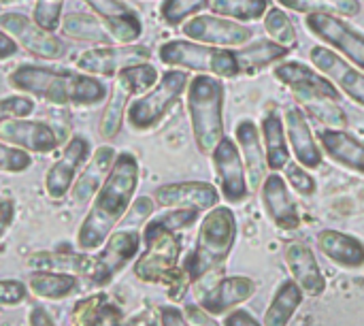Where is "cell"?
Listing matches in <instances>:
<instances>
[{
    "label": "cell",
    "mask_w": 364,
    "mask_h": 326,
    "mask_svg": "<svg viewBox=\"0 0 364 326\" xmlns=\"http://www.w3.org/2000/svg\"><path fill=\"white\" fill-rule=\"evenodd\" d=\"M318 248L326 258L341 267L356 269L364 265V243L341 231H322L318 235Z\"/></svg>",
    "instance_id": "obj_30"
},
{
    "label": "cell",
    "mask_w": 364,
    "mask_h": 326,
    "mask_svg": "<svg viewBox=\"0 0 364 326\" xmlns=\"http://www.w3.org/2000/svg\"><path fill=\"white\" fill-rule=\"evenodd\" d=\"M211 158H213V167L218 173L222 196L232 205L243 203L250 194V182L245 177L247 173H245V164H243L239 145L232 139L224 137L218 143V147L211 152Z\"/></svg>",
    "instance_id": "obj_14"
},
{
    "label": "cell",
    "mask_w": 364,
    "mask_h": 326,
    "mask_svg": "<svg viewBox=\"0 0 364 326\" xmlns=\"http://www.w3.org/2000/svg\"><path fill=\"white\" fill-rule=\"evenodd\" d=\"M143 243L145 252L139 256L134 265V273L143 282H173L177 261L181 254V243L177 235L151 220L143 226Z\"/></svg>",
    "instance_id": "obj_8"
},
{
    "label": "cell",
    "mask_w": 364,
    "mask_h": 326,
    "mask_svg": "<svg viewBox=\"0 0 364 326\" xmlns=\"http://www.w3.org/2000/svg\"><path fill=\"white\" fill-rule=\"evenodd\" d=\"M224 326H262L252 314L243 312V310H237L232 314H228V318L224 320Z\"/></svg>",
    "instance_id": "obj_48"
},
{
    "label": "cell",
    "mask_w": 364,
    "mask_h": 326,
    "mask_svg": "<svg viewBox=\"0 0 364 326\" xmlns=\"http://www.w3.org/2000/svg\"><path fill=\"white\" fill-rule=\"evenodd\" d=\"M273 75L277 77V81L288 85L294 96H320L339 100L337 85L326 75L303 62H282L275 66Z\"/></svg>",
    "instance_id": "obj_18"
},
{
    "label": "cell",
    "mask_w": 364,
    "mask_h": 326,
    "mask_svg": "<svg viewBox=\"0 0 364 326\" xmlns=\"http://www.w3.org/2000/svg\"><path fill=\"white\" fill-rule=\"evenodd\" d=\"M237 145L243 156L247 182L252 190H260L262 182L267 179V156H264V145L260 137V128L252 120H241L237 124Z\"/></svg>",
    "instance_id": "obj_23"
},
{
    "label": "cell",
    "mask_w": 364,
    "mask_h": 326,
    "mask_svg": "<svg viewBox=\"0 0 364 326\" xmlns=\"http://www.w3.org/2000/svg\"><path fill=\"white\" fill-rule=\"evenodd\" d=\"M303 109H307L316 120L331 128H343L348 126V115L346 111L337 105L333 98H320V96H294Z\"/></svg>",
    "instance_id": "obj_37"
},
{
    "label": "cell",
    "mask_w": 364,
    "mask_h": 326,
    "mask_svg": "<svg viewBox=\"0 0 364 326\" xmlns=\"http://www.w3.org/2000/svg\"><path fill=\"white\" fill-rule=\"evenodd\" d=\"M158 79H160V75H158L156 66L149 62H141V64L122 68L115 75V81L107 94V102H105L100 124H98V132L102 139L111 141L119 135L130 100L134 96L147 92Z\"/></svg>",
    "instance_id": "obj_6"
},
{
    "label": "cell",
    "mask_w": 364,
    "mask_h": 326,
    "mask_svg": "<svg viewBox=\"0 0 364 326\" xmlns=\"http://www.w3.org/2000/svg\"><path fill=\"white\" fill-rule=\"evenodd\" d=\"M28 326H55L53 318L43 307H32L28 312Z\"/></svg>",
    "instance_id": "obj_49"
},
{
    "label": "cell",
    "mask_w": 364,
    "mask_h": 326,
    "mask_svg": "<svg viewBox=\"0 0 364 326\" xmlns=\"http://www.w3.org/2000/svg\"><path fill=\"white\" fill-rule=\"evenodd\" d=\"M181 32L190 41L226 49L241 47L252 41V30L247 26L220 15H194L181 26Z\"/></svg>",
    "instance_id": "obj_12"
},
{
    "label": "cell",
    "mask_w": 364,
    "mask_h": 326,
    "mask_svg": "<svg viewBox=\"0 0 364 326\" xmlns=\"http://www.w3.org/2000/svg\"><path fill=\"white\" fill-rule=\"evenodd\" d=\"M160 320H162V326H190L186 322L183 314L175 307H164L160 314Z\"/></svg>",
    "instance_id": "obj_50"
},
{
    "label": "cell",
    "mask_w": 364,
    "mask_h": 326,
    "mask_svg": "<svg viewBox=\"0 0 364 326\" xmlns=\"http://www.w3.org/2000/svg\"><path fill=\"white\" fill-rule=\"evenodd\" d=\"M28 290L45 301H62L77 290V275L60 271H34L28 278Z\"/></svg>",
    "instance_id": "obj_32"
},
{
    "label": "cell",
    "mask_w": 364,
    "mask_h": 326,
    "mask_svg": "<svg viewBox=\"0 0 364 326\" xmlns=\"http://www.w3.org/2000/svg\"><path fill=\"white\" fill-rule=\"evenodd\" d=\"M264 28L269 32V36L284 45L288 51L299 47V36H296V28L292 23V19L286 15V11L282 6H269L267 15H264Z\"/></svg>",
    "instance_id": "obj_38"
},
{
    "label": "cell",
    "mask_w": 364,
    "mask_h": 326,
    "mask_svg": "<svg viewBox=\"0 0 364 326\" xmlns=\"http://www.w3.org/2000/svg\"><path fill=\"white\" fill-rule=\"evenodd\" d=\"M188 75L181 68H171L160 75V79L139 98H134L128 105L126 122L132 130L145 132L156 128L164 115L173 109V105L181 98V94L188 90Z\"/></svg>",
    "instance_id": "obj_7"
},
{
    "label": "cell",
    "mask_w": 364,
    "mask_h": 326,
    "mask_svg": "<svg viewBox=\"0 0 364 326\" xmlns=\"http://www.w3.org/2000/svg\"><path fill=\"white\" fill-rule=\"evenodd\" d=\"M92 13L105 23L107 32L117 43H134L143 34L141 17L122 0H83Z\"/></svg>",
    "instance_id": "obj_19"
},
{
    "label": "cell",
    "mask_w": 364,
    "mask_h": 326,
    "mask_svg": "<svg viewBox=\"0 0 364 326\" xmlns=\"http://www.w3.org/2000/svg\"><path fill=\"white\" fill-rule=\"evenodd\" d=\"M279 6L296 11V13H331L339 17H356L363 6L360 0H277Z\"/></svg>",
    "instance_id": "obj_35"
},
{
    "label": "cell",
    "mask_w": 364,
    "mask_h": 326,
    "mask_svg": "<svg viewBox=\"0 0 364 326\" xmlns=\"http://www.w3.org/2000/svg\"><path fill=\"white\" fill-rule=\"evenodd\" d=\"M139 188V160L130 152H119L107 179L94 194L92 207L77 231L81 252L100 250L115 226L130 209Z\"/></svg>",
    "instance_id": "obj_1"
},
{
    "label": "cell",
    "mask_w": 364,
    "mask_h": 326,
    "mask_svg": "<svg viewBox=\"0 0 364 326\" xmlns=\"http://www.w3.org/2000/svg\"><path fill=\"white\" fill-rule=\"evenodd\" d=\"M288 53L290 51L275 41H254V43L241 45L235 51L241 75H256L258 70L284 60Z\"/></svg>",
    "instance_id": "obj_31"
},
{
    "label": "cell",
    "mask_w": 364,
    "mask_h": 326,
    "mask_svg": "<svg viewBox=\"0 0 364 326\" xmlns=\"http://www.w3.org/2000/svg\"><path fill=\"white\" fill-rule=\"evenodd\" d=\"M211 0H164L160 4V17L166 26H183L190 17L198 15Z\"/></svg>",
    "instance_id": "obj_39"
},
{
    "label": "cell",
    "mask_w": 364,
    "mask_h": 326,
    "mask_svg": "<svg viewBox=\"0 0 364 326\" xmlns=\"http://www.w3.org/2000/svg\"><path fill=\"white\" fill-rule=\"evenodd\" d=\"M15 53H17V43L0 28V62L13 58Z\"/></svg>",
    "instance_id": "obj_51"
},
{
    "label": "cell",
    "mask_w": 364,
    "mask_h": 326,
    "mask_svg": "<svg viewBox=\"0 0 364 326\" xmlns=\"http://www.w3.org/2000/svg\"><path fill=\"white\" fill-rule=\"evenodd\" d=\"M254 282L250 278H228L222 280L215 288H211L203 299H200V307L211 314V316H220L226 310L247 301L254 295Z\"/></svg>",
    "instance_id": "obj_29"
},
{
    "label": "cell",
    "mask_w": 364,
    "mask_h": 326,
    "mask_svg": "<svg viewBox=\"0 0 364 326\" xmlns=\"http://www.w3.org/2000/svg\"><path fill=\"white\" fill-rule=\"evenodd\" d=\"M28 265L36 271H60V273H73V275H83L87 278L94 286L98 282V261L96 256L87 254H62V252H51V254H34Z\"/></svg>",
    "instance_id": "obj_27"
},
{
    "label": "cell",
    "mask_w": 364,
    "mask_h": 326,
    "mask_svg": "<svg viewBox=\"0 0 364 326\" xmlns=\"http://www.w3.org/2000/svg\"><path fill=\"white\" fill-rule=\"evenodd\" d=\"M90 156H92V143L87 137L75 135L66 141L62 156L49 167L45 175V192L49 194V199L60 201L73 190V184L77 182L83 167L87 164Z\"/></svg>",
    "instance_id": "obj_11"
},
{
    "label": "cell",
    "mask_w": 364,
    "mask_h": 326,
    "mask_svg": "<svg viewBox=\"0 0 364 326\" xmlns=\"http://www.w3.org/2000/svg\"><path fill=\"white\" fill-rule=\"evenodd\" d=\"M11 90L26 96L41 98L60 107H92L107 98V85L83 70L41 66V64H19L6 75Z\"/></svg>",
    "instance_id": "obj_2"
},
{
    "label": "cell",
    "mask_w": 364,
    "mask_h": 326,
    "mask_svg": "<svg viewBox=\"0 0 364 326\" xmlns=\"http://www.w3.org/2000/svg\"><path fill=\"white\" fill-rule=\"evenodd\" d=\"M301 303H303V288L296 284V280H286L277 288L275 299L267 310L264 326H288Z\"/></svg>",
    "instance_id": "obj_34"
},
{
    "label": "cell",
    "mask_w": 364,
    "mask_h": 326,
    "mask_svg": "<svg viewBox=\"0 0 364 326\" xmlns=\"http://www.w3.org/2000/svg\"><path fill=\"white\" fill-rule=\"evenodd\" d=\"M286 177H288V184L303 196H309L316 192V179L307 173V169L303 164H290L286 167Z\"/></svg>",
    "instance_id": "obj_45"
},
{
    "label": "cell",
    "mask_w": 364,
    "mask_h": 326,
    "mask_svg": "<svg viewBox=\"0 0 364 326\" xmlns=\"http://www.w3.org/2000/svg\"><path fill=\"white\" fill-rule=\"evenodd\" d=\"M198 214H200V209H194V207H175L173 211H166V214L149 218V220L177 233L181 228H190L198 220Z\"/></svg>",
    "instance_id": "obj_42"
},
{
    "label": "cell",
    "mask_w": 364,
    "mask_h": 326,
    "mask_svg": "<svg viewBox=\"0 0 364 326\" xmlns=\"http://www.w3.org/2000/svg\"><path fill=\"white\" fill-rule=\"evenodd\" d=\"M320 145L331 156V160L364 175L363 141H358L356 137H352L343 128H324L320 132Z\"/></svg>",
    "instance_id": "obj_25"
},
{
    "label": "cell",
    "mask_w": 364,
    "mask_h": 326,
    "mask_svg": "<svg viewBox=\"0 0 364 326\" xmlns=\"http://www.w3.org/2000/svg\"><path fill=\"white\" fill-rule=\"evenodd\" d=\"M141 241H143V237H141L139 228L122 226L119 231H113L109 235V239L102 243L100 254L96 256V261H98L96 286H107L128 263H132L141 250Z\"/></svg>",
    "instance_id": "obj_16"
},
{
    "label": "cell",
    "mask_w": 364,
    "mask_h": 326,
    "mask_svg": "<svg viewBox=\"0 0 364 326\" xmlns=\"http://www.w3.org/2000/svg\"><path fill=\"white\" fill-rule=\"evenodd\" d=\"M0 28L34 58L58 60L66 53L64 41H60L53 32L41 28L34 19H30L23 13H15V11L0 13Z\"/></svg>",
    "instance_id": "obj_10"
},
{
    "label": "cell",
    "mask_w": 364,
    "mask_h": 326,
    "mask_svg": "<svg viewBox=\"0 0 364 326\" xmlns=\"http://www.w3.org/2000/svg\"><path fill=\"white\" fill-rule=\"evenodd\" d=\"M309 58L314 66L326 75L348 98H352L356 105L364 107V70L341 58L337 51H333L326 45H316L309 51Z\"/></svg>",
    "instance_id": "obj_15"
},
{
    "label": "cell",
    "mask_w": 364,
    "mask_h": 326,
    "mask_svg": "<svg viewBox=\"0 0 364 326\" xmlns=\"http://www.w3.org/2000/svg\"><path fill=\"white\" fill-rule=\"evenodd\" d=\"M158 58L162 64L171 68L207 73L220 79H235L241 75V68L232 49L205 45V43H196L190 38L188 41L173 38V41L162 43L158 49Z\"/></svg>",
    "instance_id": "obj_5"
},
{
    "label": "cell",
    "mask_w": 364,
    "mask_h": 326,
    "mask_svg": "<svg viewBox=\"0 0 364 326\" xmlns=\"http://www.w3.org/2000/svg\"><path fill=\"white\" fill-rule=\"evenodd\" d=\"M307 30L324 41L328 47L339 51L348 62L364 70V34L350 26L343 17L331 13H311L305 19Z\"/></svg>",
    "instance_id": "obj_9"
},
{
    "label": "cell",
    "mask_w": 364,
    "mask_h": 326,
    "mask_svg": "<svg viewBox=\"0 0 364 326\" xmlns=\"http://www.w3.org/2000/svg\"><path fill=\"white\" fill-rule=\"evenodd\" d=\"M269 0H211L209 9L213 15L228 17L235 21H256L262 19L269 11Z\"/></svg>",
    "instance_id": "obj_36"
},
{
    "label": "cell",
    "mask_w": 364,
    "mask_h": 326,
    "mask_svg": "<svg viewBox=\"0 0 364 326\" xmlns=\"http://www.w3.org/2000/svg\"><path fill=\"white\" fill-rule=\"evenodd\" d=\"M237 237V220L228 207H213L198 228L196 248L186 263V273L192 282L220 267L232 252Z\"/></svg>",
    "instance_id": "obj_4"
},
{
    "label": "cell",
    "mask_w": 364,
    "mask_h": 326,
    "mask_svg": "<svg viewBox=\"0 0 364 326\" xmlns=\"http://www.w3.org/2000/svg\"><path fill=\"white\" fill-rule=\"evenodd\" d=\"M260 135L267 156V167L275 173L284 171L290 162V143L286 135V120L277 109H267L260 122Z\"/></svg>",
    "instance_id": "obj_24"
},
{
    "label": "cell",
    "mask_w": 364,
    "mask_h": 326,
    "mask_svg": "<svg viewBox=\"0 0 364 326\" xmlns=\"http://www.w3.org/2000/svg\"><path fill=\"white\" fill-rule=\"evenodd\" d=\"M34 111V100L26 94H11L0 98V126L15 117H28Z\"/></svg>",
    "instance_id": "obj_43"
},
{
    "label": "cell",
    "mask_w": 364,
    "mask_h": 326,
    "mask_svg": "<svg viewBox=\"0 0 364 326\" xmlns=\"http://www.w3.org/2000/svg\"><path fill=\"white\" fill-rule=\"evenodd\" d=\"M286 263H288L296 284L305 293H309L314 297L324 293L326 282H324V275H322V271L318 267V261H316V256H314L309 246H305V243H290L288 250H286Z\"/></svg>",
    "instance_id": "obj_26"
},
{
    "label": "cell",
    "mask_w": 364,
    "mask_h": 326,
    "mask_svg": "<svg viewBox=\"0 0 364 326\" xmlns=\"http://www.w3.org/2000/svg\"><path fill=\"white\" fill-rule=\"evenodd\" d=\"M151 51L143 45L134 43H122V45H98L92 49H85L75 66L77 70H83L87 75H117L122 68L149 62Z\"/></svg>",
    "instance_id": "obj_13"
},
{
    "label": "cell",
    "mask_w": 364,
    "mask_h": 326,
    "mask_svg": "<svg viewBox=\"0 0 364 326\" xmlns=\"http://www.w3.org/2000/svg\"><path fill=\"white\" fill-rule=\"evenodd\" d=\"M15 214H17L15 201L11 196H0V239L6 235V231L15 222Z\"/></svg>",
    "instance_id": "obj_47"
},
{
    "label": "cell",
    "mask_w": 364,
    "mask_h": 326,
    "mask_svg": "<svg viewBox=\"0 0 364 326\" xmlns=\"http://www.w3.org/2000/svg\"><path fill=\"white\" fill-rule=\"evenodd\" d=\"M260 192H262V203H264L267 214L279 228L294 231L301 226L299 205H296L286 179L279 173L273 171L271 175H267V179L260 186Z\"/></svg>",
    "instance_id": "obj_20"
},
{
    "label": "cell",
    "mask_w": 364,
    "mask_h": 326,
    "mask_svg": "<svg viewBox=\"0 0 364 326\" xmlns=\"http://www.w3.org/2000/svg\"><path fill=\"white\" fill-rule=\"evenodd\" d=\"M194 143L200 154L211 156L224 135V83L213 75H194L186 90Z\"/></svg>",
    "instance_id": "obj_3"
},
{
    "label": "cell",
    "mask_w": 364,
    "mask_h": 326,
    "mask_svg": "<svg viewBox=\"0 0 364 326\" xmlns=\"http://www.w3.org/2000/svg\"><path fill=\"white\" fill-rule=\"evenodd\" d=\"M62 6H64V0H34L32 19L41 28L55 32L62 23Z\"/></svg>",
    "instance_id": "obj_40"
},
{
    "label": "cell",
    "mask_w": 364,
    "mask_h": 326,
    "mask_svg": "<svg viewBox=\"0 0 364 326\" xmlns=\"http://www.w3.org/2000/svg\"><path fill=\"white\" fill-rule=\"evenodd\" d=\"M32 167V154L0 141V171L2 173H23Z\"/></svg>",
    "instance_id": "obj_41"
},
{
    "label": "cell",
    "mask_w": 364,
    "mask_h": 326,
    "mask_svg": "<svg viewBox=\"0 0 364 326\" xmlns=\"http://www.w3.org/2000/svg\"><path fill=\"white\" fill-rule=\"evenodd\" d=\"M154 201L160 207H194V209H213L220 201L215 186L207 182H181L166 184L154 192Z\"/></svg>",
    "instance_id": "obj_21"
},
{
    "label": "cell",
    "mask_w": 364,
    "mask_h": 326,
    "mask_svg": "<svg viewBox=\"0 0 364 326\" xmlns=\"http://www.w3.org/2000/svg\"><path fill=\"white\" fill-rule=\"evenodd\" d=\"M115 158H117V152L111 145H102L94 152V156H90L87 164L79 173L77 182L73 184V196L77 203L87 201L90 196H94L98 192V188L107 179Z\"/></svg>",
    "instance_id": "obj_28"
},
{
    "label": "cell",
    "mask_w": 364,
    "mask_h": 326,
    "mask_svg": "<svg viewBox=\"0 0 364 326\" xmlns=\"http://www.w3.org/2000/svg\"><path fill=\"white\" fill-rule=\"evenodd\" d=\"M286 135L296 162L305 169H318L322 164V149L314 139L311 126L305 117L303 107H292L286 111Z\"/></svg>",
    "instance_id": "obj_22"
},
{
    "label": "cell",
    "mask_w": 364,
    "mask_h": 326,
    "mask_svg": "<svg viewBox=\"0 0 364 326\" xmlns=\"http://www.w3.org/2000/svg\"><path fill=\"white\" fill-rule=\"evenodd\" d=\"M0 2H19V0H0Z\"/></svg>",
    "instance_id": "obj_52"
},
{
    "label": "cell",
    "mask_w": 364,
    "mask_h": 326,
    "mask_svg": "<svg viewBox=\"0 0 364 326\" xmlns=\"http://www.w3.org/2000/svg\"><path fill=\"white\" fill-rule=\"evenodd\" d=\"M28 299V288L17 280H0V305L17 307Z\"/></svg>",
    "instance_id": "obj_46"
},
{
    "label": "cell",
    "mask_w": 364,
    "mask_h": 326,
    "mask_svg": "<svg viewBox=\"0 0 364 326\" xmlns=\"http://www.w3.org/2000/svg\"><path fill=\"white\" fill-rule=\"evenodd\" d=\"M0 139L30 154H49L60 145V137L51 124L28 117H15L4 122L0 126Z\"/></svg>",
    "instance_id": "obj_17"
},
{
    "label": "cell",
    "mask_w": 364,
    "mask_h": 326,
    "mask_svg": "<svg viewBox=\"0 0 364 326\" xmlns=\"http://www.w3.org/2000/svg\"><path fill=\"white\" fill-rule=\"evenodd\" d=\"M151 214H154V201L147 196H141V199L132 201L130 209L122 218V226H126V228H139L141 224L145 226V222L151 218Z\"/></svg>",
    "instance_id": "obj_44"
},
{
    "label": "cell",
    "mask_w": 364,
    "mask_h": 326,
    "mask_svg": "<svg viewBox=\"0 0 364 326\" xmlns=\"http://www.w3.org/2000/svg\"><path fill=\"white\" fill-rule=\"evenodd\" d=\"M60 32L62 36L75 38V41H87V43H98V45L113 43L105 23L98 17H92L87 13H68L66 17H62Z\"/></svg>",
    "instance_id": "obj_33"
}]
</instances>
